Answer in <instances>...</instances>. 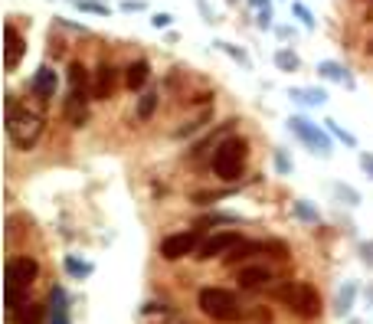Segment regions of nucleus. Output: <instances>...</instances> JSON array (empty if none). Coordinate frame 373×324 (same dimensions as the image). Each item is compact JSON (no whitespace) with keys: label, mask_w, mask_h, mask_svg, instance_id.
<instances>
[{"label":"nucleus","mask_w":373,"mask_h":324,"mask_svg":"<svg viewBox=\"0 0 373 324\" xmlns=\"http://www.w3.org/2000/svg\"><path fill=\"white\" fill-rule=\"evenodd\" d=\"M43 128H46L43 111L26 108V105L17 102V95H7V135L20 151L36 147V141L43 138Z\"/></svg>","instance_id":"nucleus-1"},{"label":"nucleus","mask_w":373,"mask_h":324,"mask_svg":"<svg viewBox=\"0 0 373 324\" xmlns=\"http://www.w3.org/2000/svg\"><path fill=\"white\" fill-rule=\"evenodd\" d=\"M246 161H249V141L239 135H229L226 141H220L216 145V151H213V174L220 180H226V184H233V180L243 177V171H246Z\"/></svg>","instance_id":"nucleus-2"},{"label":"nucleus","mask_w":373,"mask_h":324,"mask_svg":"<svg viewBox=\"0 0 373 324\" xmlns=\"http://www.w3.org/2000/svg\"><path fill=\"white\" fill-rule=\"evenodd\" d=\"M40 275V262L33 256H13L7 262V315L13 318L23 305V291L30 289Z\"/></svg>","instance_id":"nucleus-3"},{"label":"nucleus","mask_w":373,"mask_h":324,"mask_svg":"<svg viewBox=\"0 0 373 324\" xmlns=\"http://www.w3.org/2000/svg\"><path fill=\"white\" fill-rule=\"evenodd\" d=\"M196 308H200L206 318H213V321H236V318H243V305H239L236 291L220 289V285H206V289H200Z\"/></svg>","instance_id":"nucleus-4"},{"label":"nucleus","mask_w":373,"mask_h":324,"mask_svg":"<svg viewBox=\"0 0 373 324\" xmlns=\"http://www.w3.org/2000/svg\"><path fill=\"white\" fill-rule=\"evenodd\" d=\"M279 298L295 311L298 318H305V321H314V318L321 315V295L314 291V285L308 281H298V285H285L279 291Z\"/></svg>","instance_id":"nucleus-5"},{"label":"nucleus","mask_w":373,"mask_h":324,"mask_svg":"<svg viewBox=\"0 0 373 324\" xmlns=\"http://www.w3.org/2000/svg\"><path fill=\"white\" fill-rule=\"evenodd\" d=\"M196 249V230H186V233H174V236H167L161 242V256L167 259V262H177V259L190 256Z\"/></svg>","instance_id":"nucleus-6"},{"label":"nucleus","mask_w":373,"mask_h":324,"mask_svg":"<svg viewBox=\"0 0 373 324\" xmlns=\"http://www.w3.org/2000/svg\"><path fill=\"white\" fill-rule=\"evenodd\" d=\"M239 242H243V236H239L236 230L213 233V236L206 239L204 246H200V259H220V256H226L229 249H236Z\"/></svg>","instance_id":"nucleus-7"},{"label":"nucleus","mask_w":373,"mask_h":324,"mask_svg":"<svg viewBox=\"0 0 373 324\" xmlns=\"http://www.w3.org/2000/svg\"><path fill=\"white\" fill-rule=\"evenodd\" d=\"M289 125H291V131H295V135L301 138V141H305V145L318 147V154H321V157H328V154H331V141L324 138V131H321V128H314L311 121H305V118H291Z\"/></svg>","instance_id":"nucleus-8"},{"label":"nucleus","mask_w":373,"mask_h":324,"mask_svg":"<svg viewBox=\"0 0 373 324\" xmlns=\"http://www.w3.org/2000/svg\"><path fill=\"white\" fill-rule=\"evenodd\" d=\"M62 115H66L69 125H76L79 128V125L89 118V92H85V89H72L69 99L62 102Z\"/></svg>","instance_id":"nucleus-9"},{"label":"nucleus","mask_w":373,"mask_h":324,"mask_svg":"<svg viewBox=\"0 0 373 324\" xmlns=\"http://www.w3.org/2000/svg\"><path fill=\"white\" fill-rule=\"evenodd\" d=\"M118 89V69L111 62H102L95 69V99H111Z\"/></svg>","instance_id":"nucleus-10"},{"label":"nucleus","mask_w":373,"mask_h":324,"mask_svg":"<svg viewBox=\"0 0 373 324\" xmlns=\"http://www.w3.org/2000/svg\"><path fill=\"white\" fill-rule=\"evenodd\" d=\"M4 33H7V72H13V69L20 66V60H23V52H26V40L20 36V30L13 23L4 26Z\"/></svg>","instance_id":"nucleus-11"},{"label":"nucleus","mask_w":373,"mask_h":324,"mask_svg":"<svg viewBox=\"0 0 373 324\" xmlns=\"http://www.w3.org/2000/svg\"><path fill=\"white\" fill-rule=\"evenodd\" d=\"M236 281H239V289H265L272 281V272L265 269V265H246V269H239V275H236Z\"/></svg>","instance_id":"nucleus-12"},{"label":"nucleus","mask_w":373,"mask_h":324,"mask_svg":"<svg viewBox=\"0 0 373 324\" xmlns=\"http://www.w3.org/2000/svg\"><path fill=\"white\" fill-rule=\"evenodd\" d=\"M30 92L40 99V102H46V99H52V92H56V72H52L50 66H40L33 76V86H30Z\"/></svg>","instance_id":"nucleus-13"},{"label":"nucleus","mask_w":373,"mask_h":324,"mask_svg":"<svg viewBox=\"0 0 373 324\" xmlns=\"http://www.w3.org/2000/svg\"><path fill=\"white\" fill-rule=\"evenodd\" d=\"M147 79H151V62H147V60H135L131 66L125 69V86L131 89V92L145 89Z\"/></svg>","instance_id":"nucleus-14"},{"label":"nucleus","mask_w":373,"mask_h":324,"mask_svg":"<svg viewBox=\"0 0 373 324\" xmlns=\"http://www.w3.org/2000/svg\"><path fill=\"white\" fill-rule=\"evenodd\" d=\"M13 321L17 324H43L46 321V305H40V301H23L20 311L13 315Z\"/></svg>","instance_id":"nucleus-15"},{"label":"nucleus","mask_w":373,"mask_h":324,"mask_svg":"<svg viewBox=\"0 0 373 324\" xmlns=\"http://www.w3.org/2000/svg\"><path fill=\"white\" fill-rule=\"evenodd\" d=\"M318 72H321V76H328V79H334V82H344L347 89H354V79H350V72H347L344 66H340V62L324 60L321 66H318Z\"/></svg>","instance_id":"nucleus-16"},{"label":"nucleus","mask_w":373,"mask_h":324,"mask_svg":"<svg viewBox=\"0 0 373 324\" xmlns=\"http://www.w3.org/2000/svg\"><path fill=\"white\" fill-rule=\"evenodd\" d=\"M92 82V72L82 66V62H69V86L72 89H89Z\"/></svg>","instance_id":"nucleus-17"},{"label":"nucleus","mask_w":373,"mask_h":324,"mask_svg":"<svg viewBox=\"0 0 373 324\" xmlns=\"http://www.w3.org/2000/svg\"><path fill=\"white\" fill-rule=\"evenodd\" d=\"M157 92H145L141 99H138V118L141 121H151L154 118V111H157Z\"/></svg>","instance_id":"nucleus-18"},{"label":"nucleus","mask_w":373,"mask_h":324,"mask_svg":"<svg viewBox=\"0 0 373 324\" xmlns=\"http://www.w3.org/2000/svg\"><path fill=\"white\" fill-rule=\"evenodd\" d=\"M252 252H262V242H239L236 249L226 252V262H243V259H249Z\"/></svg>","instance_id":"nucleus-19"},{"label":"nucleus","mask_w":373,"mask_h":324,"mask_svg":"<svg viewBox=\"0 0 373 324\" xmlns=\"http://www.w3.org/2000/svg\"><path fill=\"white\" fill-rule=\"evenodd\" d=\"M275 66H279L282 72H295V69H298V56L291 50H279V52H275Z\"/></svg>","instance_id":"nucleus-20"},{"label":"nucleus","mask_w":373,"mask_h":324,"mask_svg":"<svg viewBox=\"0 0 373 324\" xmlns=\"http://www.w3.org/2000/svg\"><path fill=\"white\" fill-rule=\"evenodd\" d=\"M66 272L76 275V279H85V275H92V265L82 262V259H76V256H69L66 259Z\"/></svg>","instance_id":"nucleus-21"},{"label":"nucleus","mask_w":373,"mask_h":324,"mask_svg":"<svg viewBox=\"0 0 373 324\" xmlns=\"http://www.w3.org/2000/svg\"><path fill=\"white\" fill-rule=\"evenodd\" d=\"M210 118H213V105H210V108H206V111H204V115H200V118H196V121H190V125H184V128H177V131H174V138L194 135V131H196V128H204V125H206V121H210Z\"/></svg>","instance_id":"nucleus-22"},{"label":"nucleus","mask_w":373,"mask_h":324,"mask_svg":"<svg viewBox=\"0 0 373 324\" xmlns=\"http://www.w3.org/2000/svg\"><path fill=\"white\" fill-rule=\"evenodd\" d=\"M262 252H269L272 259H289V256H291L289 246H285V242H279V239H265V242H262Z\"/></svg>","instance_id":"nucleus-23"},{"label":"nucleus","mask_w":373,"mask_h":324,"mask_svg":"<svg viewBox=\"0 0 373 324\" xmlns=\"http://www.w3.org/2000/svg\"><path fill=\"white\" fill-rule=\"evenodd\" d=\"M291 95H298L301 102H311V105H324V102H328V95H324L321 89H295Z\"/></svg>","instance_id":"nucleus-24"},{"label":"nucleus","mask_w":373,"mask_h":324,"mask_svg":"<svg viewBox=\"0 0 373 324\" xmlns=\"http://www.w3.org/2000/svg\"><path fill=\"white\" fill-rule=\"evenodd\" d=\"M354 295H357L354 285H344V295H338V315H347L350 305H354Z\"/></svg>","instance_id":"nucleus-25"},{"label":"nucleus","mask_w":373,"mask_h":324,"mask_svg":"<svg viewBox=\"0 0 373 324\" xmlns=\"http://www.w3.org/2000/svg\"><path fill=\"white\" fill-rule=\"evenodd\" d=\"M324 125H328V131H331V135H338V138H340V141H344L347 147H354V145H357V138L350 135V131H344V128H340L338 121H324Z\"/></svg>","instance_id":"nucleus-26"},{"label":"nucleus","mask_w":373,"mask_h":324,"mask_svg":"<svg viewBox=\"0 0 373 324\" xmlns=\"http://www.w3.org/2000/svg\"><path fill=\"white\" fill-rule=\"evenodd\" d=\"M220 223H233V216H200V220H196V230H200V226H220Z\"/></svg>","instance_id":"nucleus-27"},{"label":"nucleus","mask_w":373,"mask_h":324,"mask_svg":"<svg viewBox=\"0 0 373 324\" xmlns=\"http://www.w3.org/2000/svg\"><path fill=\"white\" fill-rule=\"evenodd\" d=\"M223 46V50H226L229 52V56H233V60H236V62H243V66H249V56H246V52H243V50H239V46H229V43H220Z\"/></svg>","instance_id":"nucleus-28"},{"label":"nucleus","mask_w":373,"mask_h":324,"mask_svg":"<svg viewBox=\"0 0 373 324\" xmlns=\"http://www.w3.org/2000/svg\"><path fill=\"white\" fill-rule=\"evenodd\" d=\"M151 23L157 26V30H167V26L174 23V17H170V13H154V17H151Z\"/></svg>","instance_id":"nucleus-29"},{"label":"nucleus","mask_w":373,"mask_h":324,"mask_svg":"<svg viewBox=\"0 0 373 324\" xmlns=\"http://www.w3.org/2000/svg\"><path fill=\"white\" fill-rule=\"evenodd\" d=\"M338 194H340V196H347L350 203H360V194H357V190H350V187H340V184H338Z\"/></svg>","instance_id":"nucleus-30"},{"label":"nucleus","mask_w":373,"mask_h":324,"mask_svg":"<svg viewBox=\"0 0 373 324\" xmlns=\"http://www.w3.org/2000/svg\"><path fill=\"white\" fill-rule=\"evenodd\" d=\"M295 210H298V216H301V220H318V213H311L305 203H295Z\"/></svg>","instance_id":"nucleus-31"},{"label":"nucleus","mask_w":373,"mask_h":324,"mask_svg":"<svg viewBox=\"0 0 373 324\" xmlns=\"http://www.w3.org/2000/svg\"><path fill=\"white\" fill-rule=\"evenodd\" d=\"M360 252H364V262L373 269V242H364V246H360Z\"/></svg>","instance_id":"nucleus-32"},{"label":"nucleus","mask_w":373,"mask_h":324,"mask_svg":"<svg viewBox=\"0 0 373 324\" xmlns=\"http://www.w3.org/2000/svg\"><path fill=\"white\" fill-rule=\"evenodd\" d=\"M79 7H82V10H89V13H108V10H105L102 4H85V0H82Z\"/></svg>","instance_id":"nucleus-33"},{"label":"nucleus","mask_w":373,"mask_h":324,"mask_svg":"<svg viewBox=\"0 0 373 324\" xmlns=\"http://www.w3.org/2000/svg\"><path fill=\"white\" fill-rule=\"evenodd\" d=\"M295 13H298V17H301V20H305V26H314V20H311V13H308V10H305V7H301V4H298V7H295Z\"/></svg>","instance_id":"nucleus-34"},{"label":"nucleus","mask_w":373,"mask_h":324,"mask_svg":"<svg viewBox=\"0 0 373 324\" xmlns=\"http://www.w3.org/2000/svg\"><path fill=\"white\" fill-rule=\"evenodd\" d=\"M360 167H364V171H370V174H373V157H367V154H364V157H360Z\"/></svg>","instance_id":"nucleus-35"},{"label":"nucleus","mask_w":373,"mask_h":324,"mask_svg":"<svg viewBox=\"0 0 373 324\" xmlns=\"http://www.w3.org/2000/svg\"><path fill=\"white\" fill-rule=\"evenodd\" d=\"M121 7H125V10H141V7H145V4H138V0H135V4H131V0H125Z\"/></svg>","instance_id":"nucleus-36"},{"label":"nucleus","mask_w":373,"mask_h":324,"mask_svg":"<svg viewBox=\"0 0 373 324\" xmlns=\"http://www.w3.org/2000/svg\"><path fill=\"white\" fill-rule=\"evenodd\" d=\"M252 4H262V7H269V0H252Z\"/></svg>","instance_id":"nucleus-37"}]
</instances>
